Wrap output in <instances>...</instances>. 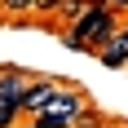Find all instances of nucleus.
I'll list each match as a JSON object with an SVG mask.
<instances>
[{
    "instance_id": "obj_5",
    "label": "nucleus",
    "mask_w": 128,
    "mask_h": 128,
    "mask_svg": "<svg viewBox=\"0 0 128 128\" xmlns=\"http://www.w3.org/2000/svg\"><path fill=\"white\" fill-rule=\"evenodd\" d=\"M22 93H26V80L18 71H0V97H13V102L22 106Z\"/></svg>"
},
{
    "instance_id": "obj_10",
    "label": "nucleus",
    "mask_w": 128,
    "mask_h": 128,
    "mask_svg": "<svg viewBox=\"0 0 128 128\" xmlns=\"http://www.w3.org/2000/svg\"><path fill=\"white\" fill-rule=\"evenodd\" d=\"M115 4H128V0H115Z\"/></svg>"
},
{
    "instance_id": "obj_9",
    "label": "nucleus",
    "mask_w": 128,
    "mask_h": 128,
    "mask_svg": "<svg viewBox=\"0 0 128 128\" xmlns=\"http://www.w3.org/2000/svg\"><path fill=\"white\" fill-rule=\"evenodd\" d=\"M36 128H49V124H44V119H36Z\"/></svg>"
},
{
    "instance_id": "obj_6",
    "label": "nucleus",
    "mask_w": 128,
    "mask_h": 128,
    "mask_svg": "<svg viewBox=\"0 0 128 128\" xmlns=\"http://www.w3.org/2000/svg\"><path fill=\"white\" fill-rule=\"evenodd\" d=\"M18 110H22V106L13 102V97H0V128H9L13 119H18Z\"/></svg>"
},
{
    "instance_id": "obj_3",
    "label": "nucleus",
    "mask_w": 128,
    "mask_h": 128,
    "mask_svg": "<svg viewBox=\"0 0 128 128\" xmlns=\"http://www.w3.org/2000/svg\"><path fill=\"white\" fill-rule=\"evenodd\" d=\"M97 53H102L106 66H124L128 62V26H115V31L97 44Z\"/></svg>"
},
{
    "instance_id": "obj_1",
    "label": "nucleus",
    "mask_w": 128,
    "mask_h": 128,
    "mask_svg": "<svg viewBox=\"0 0 128 128\" xmlns=\"http://www.w3.org/2000/svg\"><path fill=\"white\" fill-rule=\"evenodd\" d=\"M115 26H119V22H115V13L106 9V4H93V0H88V9H84L75 22L62 31V40L71 44V49H80V53H93L106 36H110V31H115Z\"/></svg>"
},
{
    "instance_id": "obj_4",
    "label": "nucleus",
    "mask_w": 128,
    "mask_h": 128,
    "mask_svg": "<svg viewBox=\"0 0 128 128\" xmlns=\"http://www.w3.org/2000/svg\"><path fill=\"white\" fill-rule=\"evenodd\" d=\"M58 93V84L53 80H36V84H26V93H22V110H31V115H40L44 106H49V97Z\"/></svg>"
},
{
    "instance_id": "obj_8",
    "label": "nucleus",
    "mask_w": 128,
    "mask_h": 128,
    "mask_svg": "<svg viewBox=\"0 0 128 128\" xmlns=\"http://www.w3.org/2000/svg\"><path fill=\"white\" fill-rule=\"evenodd\" d=\"M31 9H36V13H58V9H62V0H36Z\"/></svg>"
},
{
    "instance_id": "obj_7",
    "label": "nucleus",
    "mask_w": 128,
    "mask_h": 128,
    "mask_svg": "<svg viewBox=\"0 0 128 128\" xmlns=\"http://www.w3.org/2000/svg\"><path fill=\"white\" fill-rule=\"evenodd\" d=\"M0 4H4V9H9V13H26V9H31V4H36V0H0Z\"/></svg>"
},
{
    "instance_id": "obj_2",
    "label": "nucleus",
    "mask_w": 128,
    "mask_h": 128,
    "mask_svg": "<svg viewBox=\"0 0 128 128\" xmlns=\"http://www.w3.org/2000/svg\"><path fill=\"white\" fill-rule=\"evenodd\" d=\"M80 110H84V97H80V93H71V88H58V93L49 97V106H44L36 119H44L49 128H71Z\"/></svg>"
}]
</instances>
